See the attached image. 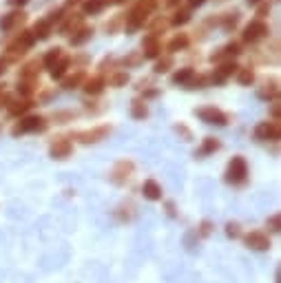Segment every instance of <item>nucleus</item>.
<instances>
[{"instance_id":"43","label":"nucleus","mask_w":281,"mask_h":283,"mask_svg":"<svg viewBox=\"0 0 281 283\" xmlns=\"http://www.w3.org/2000/svg\"><path fill=\"white\" fill-rule=\"evenodd\" d=\"M157 93H160L157 89H149V91L144 93V98H157Z\"/></svg>"},{"instance_id":"53","label":"nucleus","mask_w":281,"mask_h":283,"mask_svg":"<svg viewBox=\"0 0 281 283\" xmlns=\"http://www.w3.org/2000/svg\"><path fill=\"white\" fill-rule=\"evenodd\" d=\"M113 3H115V5H122V3H127V0H113Z\"/></svg>"},{"instance_id":"10","label":"nucleus","mask_w":281,"mask_h":283,"mask_svg":"<svg viewBox=\"0 0 281 283\" xmlns=\"http://www.w3.org/2000/svg\"><path fill=\"white\" fill-rule=\"evenodd\" d=\"M279 126L275 122H261L255 129V137L257 139H277L279 137Z\"/></svg>"},{"instance_id":"28","label":"nucleus","mask_w":281,"mask_h":283,"mask_svg":"<svg viewBox=\"0 0 281 283\" xmlns=\"http://www.w3.org/2000/svg\"><path fill=\"white\" fill-rule=\"evenodd\" d=\"M215 71L219 73L221 78H228V76H233V73H237V71H239V66H237V62H233V60H231V62H224V64H221L219 69H215Z\"/></svg>"},{"instance_id":"22","label":"nucleus","mask_w":281,"mask_h":283,"mask_svg":"<svg viewBox=\"0 0 281 283\" xmlns=\"http://www.w3.org/2000/svg\"><path fill=\"white\" fill-rule=\"evenodd\" d=\"M38 62H29L27 66H25V69H22L20 71V80L22 82H33L36 78H38Z\"/></svg>"},{"instance_id":"42","label":"nucleus","mask_w":281,"mask_h":283,"mask_svg":"<svg viewBox=\"0 0 281 283\" xmlns=\"http://www.w3.org/2000/svg\"><path fill=\"white\" fill-rule=\"evenodd\" d=\"M206 3V0H188V7L190 9H195V7H202Z\"/></svg>"},{"instance_id":"12","label":"nucleus","mask_w":281,"mask_h":283,"mask_svg":"<svg viewBox=\"0 0 281 283\" xmlns=\"http://www.w3.org/2000/svg\"><path fill=\"white\" fill-rule=\"evenodd\" d=\"M109 126H98V129H93V131H84V133H80L78 139L82 142V144H91V142H98L102 137H107L109 135Z\"/></svg>"},{"instance_id":"4","label":"nucleus","mask_w":281,"mask_h":283,"mask_svg":"<svg viewBox=\"0 0 281 283\" xmlns=\"http://www.w3.org/2000/svg\"><path fill=\"white\" fill-rule=\"evenodd\" d=\"M264 36H268V25L259 18L250 20L246 29H243V42H257V40H261Z\"/></svg>"},{"instance_id":"20","label":"nucleus","mask_w":281,"mask_h":283,"mask_svg":"<svg viewBox=\"0 0 281 283\" xmlns=\"http://www.w3.org/2000/svg\"><path fill=\"white\" fill-rule=\"evenodd\" d=\"M131 115L135 117V120H144L146 115H149V107H146L144 100H133L131 102Z\"/></svg>"},{"instance_id":"17","label":"nucleus","mask_w":281,"mask_h":283,"mask_svg":"<svg viewBox=\"0 0 281 283\" xmlns=\"http://www.w3.org/2000/svg\"><path fill=\"white\" fill-rule=\"evenodd\" d=\"M190 44V38L186 33H177L175 38L168 42V51H171V54H177V51H184Z\"/></svg>"},{"instance_id":"41","label":"nucleus","mask_w":281,"mask_h":283,"mask_svg":"<svg viewBox=\"0 0 281 283\" xmlns=\"http://www.w3.org/2000/svg\"><path fill=\"white\" fill-rule=\"evenodd\" d=\"M210 82H213V84H224V82H226V78H221L219 73L215 71V73H213V76H210Z\"/></svg>"},{"instance_id":"21","label":"nucleus","mask_w":281,"mask_h":283,"mask_svg":"<svg viewBox=\"0 0 281 283\" xmlns=\"http://www.w3.org/2000/svg\"><path fill=\"white\" fill-rule=\"evenodd\" d=\"M131 164H127V162H120L115 166V170H113V182H117V184H122V182H127L129 180V173H131Z\"/></svg>"},{"instance_id":"7","label":"nucleus","mask_w":281,"mask_h":283,"mask_svg":"<svg viewBox=\"0 0 281 283\" xmlns=\"http://www.w3.org/2000/svg\"><path fill=\"white\" fill-rule=\"evenodd\" d=\"M60 18V11H54L49 18H42L36 22V27H33V38H38V40H47L49 36H51V29H54V22Z\"/></svg>"},{"instance_id":"14","label":"nucleus","mask_w":281,"mask_h":283,"mask_svg":"<svg viewBox=\"0 0 281 283\" xmlns=\"http://www.w3.org/2000/svg\"><path fill=\"white\" fill-rule=\"evenodd\" d=\"M91 36H93V27H82V29H78L76 33L71 36V47H80V44H84L91 40Z\"/></svg>"},{"instance_id":"40","label":"nucleus","mask_w":281,"mask_h":283,"mask_svg":"<svg viewBox=\"0 0 281 283\" xmlns=\"http://www.w3.org/2000/svg\"><path fill=\"white\" fill-rule=\"evenodd\" d=\"M175 131H177V133H182V135L186 137V139H190V137H193V135H190V131H188L184 124H177V126H175Z\"/></svg>"},{"instance_id":"38","label":"nucleus","mask_w":281,"mask_h":283,"mask_svg":"<svg viewBox=\"0 0 281 283\" xmlns=\"http://www.w3.org/2000/svg\"><path fill=\"white\" fill-rule=\"evenodd\" d=\"M226 233L231 235V237H237V235H239V226H237V223H228V226H226Z\"/></svg>"},{"instance_id":"6","label":"nucleus","mask_w":281,"mask_h":283,"mask_svg":"<svg viewBox=\"0 0 281 283\" xmlns=\"http://www.w3.org/2000/svg\"><path fill=\"white\" fill-rule=\"evenodd\" d=\"M33 42H36L33 33H31V31H25V33L20 36V38H16V40L9 44V47H7V51H9L11 58H16V56H22V54H25L27 49H31Z\"/></svg>"},{"instance_id":"44","label":"nucleus","mask_w":281,"mask_h":283,"mask_svg":"<svg viewBox=\"0 0 281 283\" xmlns=\"http://www.w3.org/2000/svg\"><path fill=\"white\" fill-rule=\"evenodd\" d=\"M270 226H272V230H279V217L275 215V217H270Z\"/></svg>"},{"instance_id":"24","label":"nucleus","mask_w":281,"mask_h":283,"mask_svg":"<svg viewBox=\"0 0 281 283\" xmlns=\"http://www.w3.org/2000/svg\"><path fill=\"white\" fill-rule=\"evenodd\" d=\"M109 0H84V13H100L107 7Z\"/></svg>"},{"instance_id":"25","label":"nucleus","mask_w":281,"mask_h":283,"mask_svg":"<svg viewBox=\"0 0 281 283\" xmlns=\"http://www.w3.org/2000/svg\"><path fill=\"white\" fill-rule=\"evenodd\" d=\"M237 82L241 86H250L255 82V71L250 69V66H248V69H239L237 71Z\"/></svg>"},{"instance_id":"9","label":"nucleus","mask_w":281,"mask_h":283,"mask_svg":"<svg viewBox=\"0 0 281 283\" xmlns=\"http://www.w3.org/2000/svg\"><path fill=\"white\" fill-rule=\"evenodd\" d=\"M246 243H248V248H253V250H268L270 248V239L261 230H253L250 235H246Z\"/></svg>"},{"instance_id":"52","label":"nucleus","mask_w":281,"mask_h":283,"mask_svg":"<svg viewBox=\"0 0 281 283\" xmlns=\"http://www.w3.org/2000/svg\"><path fill=\"white\" fill-rule=\"evenodd\" d=\"M80 0H66V5H78Z\"/></svg>"},{"instance_id":"36","label":"nucleus","mask_w":281,"mask_h":283,"mask_svg":"<svg viewBox=\"0 0 281 283\" xmlns=\"http://www.w3.org/2000/svg\"><path fill=\"white\" fill-rule=\"evenodd\" d=\"M129 82V73H115L113 78H111V84L113 86H124Z\"/></svg>"},{"instance_id":"48","label":"nucleus","mask_w":281,"mask_h":283,"mask_svg":"<svg viewBox=\"0 0 281 283\" xmlns=\"http://www.w3.org/2000/svg\"><path fill=\"white\" fill-rule=\"evenodd\" d=\"M137 60H139V58H137V56H131V58H129V60H124V64H135Z\"/></svg>"},{"instance_id":"37","label":"nucleus","mask_w":281,"mask_h":283,"mask_svg":"<svg viewBox=\"0 0 281 283\" xmlns=\"http://www.w3.org/2000/svg\"><path fill=\"white\" fill-rule=\"evenodd\" d=\"M18 91H20V95H27V98H29V95L33 93V86H31V82H22V84L18 86Z\"/></svg>"},{"instance_id":"49","label":"nucleus","mask_w":281,"mask_h":283,"mask_svg":"<svg viewBox=\"0 0 281 283\" xmlns=\"http://www.w3.org/2000/svg\"><path fill=\"white\" fill-rule=\"evenodd\" d=\"M272 117H279V104H272Z\"/></svg>"},{"instance_id":"8","label":"nucleus","mask_w":281,"mask_h":283,"mask_svg":"<svg viewBox=\"0 0 281 283\" xmlns=\"http://www.w3.org/2000/svg\"><path fill=\"white\" fill-rule=\"evenodd\" d=\"M69 153H71V142L66 137H58V139L51 142L49 155L54 160H64V157H69Z\"/></svg>"},{"instance_id":"3","label":"nucleus","mask_w":281,"mask_h":283,"mask_svg":"<svg viewBox=\"0 0 281 283\" xmlns=\"http://www.w3.org/2000/svg\"><path fill=\"white\" fill-rule=\"evenodd\" d=\"M44 120L40 115H29V117H22V120L11 129V135L18 137V135H25V133H33V131H42L44 129Z\"/></svg>"},{"instance_id":"26","label":"nucleus","mask_w":281,"mask_h":283,"mask_svg":"<svg viewBox=\"0 0 281 283\" xmlns=\"http://www.w3.org/2000/svg\"><path fill=\"white\" fill-rule=\"evenodd\" d=\"M217 148H219V139H215V137H206V139H204V144H202V148H199V155L215 153Z\"/></svg>"},{"instance_id":"2","label":"nucleus","mask_w":281,"mask_h":283,"mask_svg":"<svg viewBox=\"0 0 281 283\" xmlns=\"http://www.w3.org/2000/svg\"><path fill=\"white\" fill-rule=\"evenodd\" d=\"M246 175H248V166H246V160L243 157H233L231 164H228V168H226V182L228 184H241L243 180H246Z\"/></svg>"},{"instance_id":"16","label":"nucleus","mask_w":281,"mask_h":283,"mask_svg":"<svg viewBox=\"0 0 281 283\" xmlns=\"http://www.w3.org/2000/svg\"><path fill=\"white\" fill-rule=\"evenodd\" d=\"M104 84H107V80L102 78V76H98V78H91L84 84V91L89 93V95H100L102 91H104Z\"/></svg>"},{"instance_id":"47","label":"nucleus","mask_w":281,"mask_h":283,"mask_svg":"<svg viewBox=\"0 0 281 283\" xmlns=\"http://www.w3.org/2000/svg\"><path fill=\"white\" fill-rule=\"evenodd\" d=\"M7 62H9V60H3V58H0V76L7 71Z\"/></svg>"},{"instance_id":"51","label":"nucleus","mask_w":281,"mask_h":283,"mask_svg":"<svg viewBox=\"0 0 281 283\" xmlns=\"http://www.w3.org/2000/svg\"><path fill=\"white\" fill-rule=\"evenodd\" d=\"M259 3H261V0H248V5H250V7H257Z\"/></svg>"},{"instance_id":"31","label":"nucleus","mask_w":281,"mask_h":283,"mask_svg":"<svg viewBox=\"0 0 281 283\" xmlns=\"http://www.w3.org/2000/svg\"><path fill=\"white\" fill-rule=\"evenodd\" d=\"M80 22H82V16H76V13H73V16L66 18V22L60 27V31H62V33H69L73 27H78V25H80Z\"/></svg>"},{"instance_id":"45","label":"nucleus","mask_w":281,"mask_h":283,"mask_svg":"<svg viewBox=\"0 0 281 283\" xmlns=\"http://www.w3.org/2000/svg\"><path fill=\"white\" fill-rule=\"evenodd\" d=\"M210 233V221H204L202 223V235H208Z\"/></svg>"},{"instance_id":"18","label":"nucleus","mask_w":281,"mask_h":283,"mask_svg":"<svg viewBox=\"0 0 281 283\" xmlns=\"http://www.w3.org/2000/svg\"><path fill=\"white\" fill-rule=\"evenodd\" d=\"M69 64H71V58H69V56H62L60 60H58L54 66H51V78H54V80L62 78L64 73H66V69H69Z\"/></svg>"},{"instance_id":"35","label":"nucleus","mask_w":281,"mask_h":283,"mask_svg":"<svg viewBox=\"0 0 281 283\" xmlns=\"http://www.w3.org/2000/svg\"><path fill=\"white\" fill-rule=\"evenodd\" d=\"M275 95H277V86L275 84H266V89L259 91V98H264V100H270V98H275Z\"/></svg>"},{"instance_id":"13","label":"nucleus","mask_w":281,"mask_h":283,"mask_svg":"<svg viewBox=\"0 0 281 283\" xmlns=\"http://www.w3.org/2000/svg\"><path fill=\"white\" fill-rule=\"evenodd\" d=\"M25 20V13L22 11H11V13H5L3 18H0V29L3 31H9V29H13V25H18V22Z\"/></svg>"},{"instance_id":"23","label":"nucleus","mask_w":281,"mask_h":283,"mask_svg":"<svg viewBox=\"0 0 281 283\" xmlns=\"http://www.w3.org/2000/svg\"><path fill=\"white\" fill-rule=\"evenodd\" d=\"M60 58H62V49H60V47L49 49L47 54H44V58H42V64L47 66V69H51V66H54L58 60H60Z\"/></svg>"},{"instance_id":"5","label":"nucleus","mask_w":281,"mask_h":283,"mask_svg":"<svg viewBox=\"0 0 281 283\" xmlns=\"http://www.w3.org/2000/svg\"><path fill=\"white\" fill-rule=\"evenodd\" d=\"M197 117H199L202 122H206V124H217V126L228 124L226 113H224V111H219V109H215V107H202V109H197Z\"/></svg>"},{"instance_id":"30","label":"nucleus","mask_w":281,"mask_h":283,"mask_svg":"<svg viewBox=\"0 0 281 283\" xmlns=\"http://www.w3.org/2000/svg\"><path fill=\"white\" fill-rule=\"evenodd\" d=\"M31 107H33L31 102H11L7 109H9V113H11V115H20V113H25V111H29Z\"/></svg>"},{"instance_id":"34","label":"nucleus","mask_w":281,"mask_h":283,"mask_svg":"<svg viewBox=\"0 0 281 283\" xmlns=\"http://www.w3.org/2000/svg\"><path fill=\"white\" fill-rule=\"evenodd\" d=\"M188 20H190V11H177L175 18H173V25L180 27V25H186Z\"/></svg>"},{"instance_id":"11","label":"nucleus","mask_w":281,"mask_h":283,"mask_svg":"<svg viewBox=\"0 0 281 283\" xmlns=\"http://www.w3.org/2000/svg\"><path fill=\"white\" fill-rule=\"evenodd\" d=\"M142 47H144V58L146 60H155V58L160 56V42H157V36H146L144 42H142Z\"/></svg>"},{"instance_id":"39","label":"nucleus","mask_w":281,"mask_h":283,"mask_svg":"<svg viewBox=\"0 0 281 283\" xmlns=\"http://www.w3.org/2000/svg\"><path fill=\"white\" fill-rule=\"evenodd\" d=\"M268 11H270V5H268V3L259 5V9H257V16H259V20H261L264 16H268Z\"/></svg>"},{"instance_id":"32","label":"nucleus","mask_w":281,"mask_h":283,"mask_svg":"<svg viewBox=\"0 0 281 283\" xmlns=\"http://www.w3.org/2000/svg\"><path fill=\"white\" fill-rule=\"evenodd\" d=\"M171 66H173V58L171 56H166V58H162V60L157 62V64H155V73H157V76H160V73H166L168 69H171Z\"/></svg>"},{"instance_id":"46","label":"nucleus","mask_w":281,"mask_h":283,"mask_svg":"<svg viewBox=\"0 0 281 283\" xmlns=\"http://www.w3.org/2000/svg\"><path fill=\"white\" fill-rule=\"evenodd\" d=\"M7 3H9V5H13V7H22V5L27 3V0H7Z\"/></svg>"},{"instance_id":"27","label":"nucleus","mask_w":281,"mask_h":283,"mask_svg":"<svg viewBox=\"0 0 281 283\" xmlns=\"http://www.w3.org/2000/svg\"><path fill=\"white\" fill-rule=\"evenodd\" d=\"M237 54H241V51H239V44H237V42H231V44H226V47L221 49L217 56H213V60H221V56H237Z\"/></svg>"},{"instance_id":"50","label":"nucleus","mask_w":281,"mask_h":283,"mask_svg":"<svg viewBox=\"0 0 281 283\" xmlns=\"http://www.w3.org/2000/svg\"><path fill=\"white\" fill-rule=\"evenodd\" d=\"M182 0H166V7H177Z\"/></svg>"},{"instance_id":"1","label":"nucleus","mask_w":281,"mask_h":283,"mask_svg":"<svg viewBox=\"0 0 281 283\" xmlns=\"http://www.w3.org/2000/svg\"><path fill=\"white\" fill-rule=\"evenodd\" d=\"M157 7V0H139V3L133 7L131 13L127 16V31H135V29L144 27L146 18H149V13Z\"/></svg>"},{"instance_id":"29","label":"nucleus","mask_w":281,"mask_h":283,"mask_svg":"<svg viewBox=\"0 0 281 283\" xmlns=\"http://www.w3.org/2000/svg\"><path fill=\"white\" fill-rule=\"evenodd\" d=\"M82 80H84V71H76L73 76H69V78L62 82V86H64V89H76Z\"/></svg>"},{"instance_id":"33","label":"nucleus","mask_w":281,"mask_h":283,"mask_svg":"<svg viewBox=\"0 0 281 283\" xmlns=\"http://www.w3.org/2000/svg\"><path fill=\"white\" fill-rule=\"evenodd\" d=\"M237 20H239V13H237V11H235V13H226V16H224V29H226V31L235 29Z\"/></svg>"},{"instance_id":"19","label":"nucleus","mask_w":281,"mask_h":283,"mask_svg":"<svg viewBox=\"0 0 281 283\" xmlns=\"http://www.w3.org/2000/svg\"><path fill=\"white\" fill-rule=\"evenodd\" d=\"M195 78V71L190 69V66H186V69H180V71H175L173 73V84H188L190 80Z\"/></svg>"},{"instance_id":"15","label":"nucleus","mask_w":281,"mask_h":283,"mask_svg":"<svg viewBox=\"0 0 281 283\" xmlns=\"http://www.w3.org/2000/svg\"><path fill=\"white\" fill-rule=\"evenodd\" d=\"M142 190H144V197H146V199H151V202H157V199H162V188H160V184H157V182H153V180L144 182Z\"/></svg>"}]
</instances>
